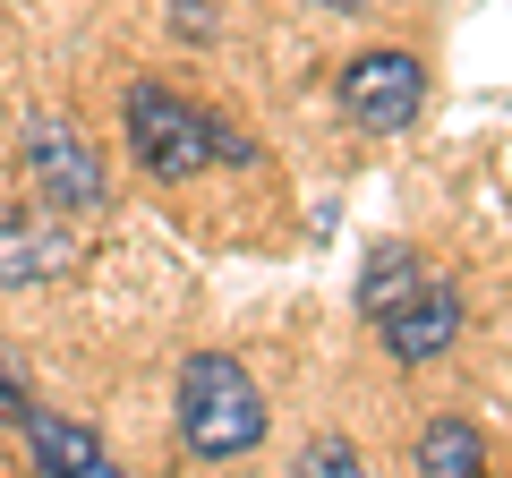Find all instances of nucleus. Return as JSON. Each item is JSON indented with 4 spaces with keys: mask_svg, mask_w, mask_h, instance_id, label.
Wrapping results in <instances>:
<instances>
[{
    "mask_svg": "<svg viewBox=\"0 0 512 478\" xmlns=\"http://www.w3.org/2000/svg\"><path fill=\"white\" fill-rule=\"evenodd\" d=\"M180 444L197 461H239L265 444V393L231 350H197L180 359Z\"/></svg>",
    "mask_w": 512,
    "mask_h": 478,
    "instance_id": "1",
    "label": "nucleus"
},
{
    "mask_svg": "<svg viewBox=\"0 0 512 478\" xmlns=\"http://www.w3.org/2000/svg\"><path fill=\"white\" fill-rule=\"evenodd\" d=\"M120 120H128V154H137L154 180H197V171L214 163V120H205L197 103H180L171 86H128Z\"/></svg>",
    "mask_w": 512,
    "mask_h": 478,
    "instance_id": "2",
    "label": "nucleus"
},
{
    "mask_svg": "<svg viewBox=\"0 0 512 478\" xmlns=\"http://www.w3.org/2000/svg\"><path fill=\"white\" fill-rule=\"evenodd\" d=\"M18 163H26V180H35V197L60 205V214H94V205H103V154H94L86 129L60 120V111H35V120H26Z\"/></svg>",
    "mask_w": 512,
    "mask_h": 478,
    "instance_id": "3",
    "label": "nucleus"
},
{
    "mask_svg": "<svg viewBox=\"0 0 512 478\" xmlns=\"http://www.w3.org/2000/svg\"><path fill=\"white\" fill-rule=\"evenodd\" d=\"M419 103H427V69L410 52H359L342 69V111H350V129H367V137H402L410 120H419Z\"/></svg>",
    "mask_w": 512,
    "mask_h": 478,
    "instance_id": "4",
    "label": "nucleus"
},
{
    "mask_svg": "<svg viewBox=\"0 0 512 478\" xmlns=\"http://www.w3.org/2000/svg\"><path fill=\"white\" fill-rule=\"evenodd\" d=\"M77 265V231L52 214H35V205H9L0 197V291H26V282H60Z\"/></svg>",
    "mask_w": 512,
    "mask_h": 478,
    "instance_id": "5",
    "label": "nucleus"
},
{
    "mask_svg": "<svg viewBox=\"0 0 512 478\" xmlns=\"http://www.w3.org/2000/svg\"><path fill=\"white\" fill-rule=\"evenodd\" d=\"M376 333H384V350H393L402 368H427V359H444V350L461 342V291L427 274V282H419V291H410L393 316H384Z\"/></svg>",
    "mask_w": 512,
    "mask_h": 478,
    "instance_id": "6",
    "label": "nucleus"
},
{
    "mask_svg": "<svg viewBox=\"0 0 512 478\" xmlns=\"http://www.w3.org/2000/svg\"><path fill=\"white\" fill-rule=\"evenodd\" d=\"M26 453H35V470H60V478H111V444L94 436L86 419H60V410H35L26 402Z\"/></svg>",
    "mask_w": 512,
    "mask_h": 478,
    "instance_id": "7",
    "label": "nucleus"
},
{
    "mask_svg": "<svg viewBox=\"0 0 512 478\" xmlns=\"http://www.w3.org/2000/svg\"><path fill=\"white\" fill-rule=\"evenodd\" d=\"M419 282H427V257H410V248H376V257H367V274H359V308H367V325H384V316L402 308Z\"/></svg>",
    "mask_w": 512,
    "mask_h": 478,
    "instance_id": "8",
    "label": "nucleus"
},
{
    "mask_svg": "<svg viewBox=\"0 0 512 478\" xmlns=\"http://www.w3.org/2000/svg\"><path fill=\"white\" fill-rule=\"evenodd\" d=\"M410 461H419L427 478H470V470H487V444H478V427L436 419V427L419 436V453H410Z\"/></svg>",
    "mask_w": 512,
    "mask_h": 478,
    "instance_id": "9",
    "label": "nucleus"
},
{
    "mask_svg": "<svg viewBox=\"0 0 512 478\" xmlns=\"http://www.w3.org/2000/svg\"><path fill=\"white\" fill-rule=\"evenodd\" d=\"M359 470V444L350 436H316L308 453H299V478H350Z\"/></svg>",
    "mask_w": 512,
    "mask_h": 478,
    "instance_id": "10",
    "label": "nucleus"
},
{
    "mask_svg": "<svg viewBox=\"0 0 512 478\" xmlns=\"http://www.w3.org/2000/svg\"><path fill=\"white\" fill-rule=\"evenodd\" d=\"M171 26H180L188 43H205L214 35V9H205V0H171Z\"/></svg>",
    "mask_w": 512,
    "mask_h": 478,
    "instance_id": "11",
    "label": "nucleus"
},
{
    "mask_svg": "<svg viewBox=\"0 0 512 478\" xmlns=\"http://www.w3.org/2000/svg\"><path fill=\"white\" fill-rule=\"evenodd\" d=\"M18 419H26V393L9 385V376H0V427H18Z\"/></svg>",
    "mask_w": 512,
    "mask_h": 478,
    "instance_id": "12",
    "label": "nucleus"
},
{
    "mask_svg": "<svg viewBox=\"0 0 512 478\" xmlns=\"http://www.w3.org/2000/svg\"><path fill=\"white\" fill-rule=\"evenodd\" d=\"M308 9H342V18H359V9H367V0H308Z\"/></svg>",
    "mask_w": 512,
    "mask_h": 478,
    "instance_id": "13",
    "label": "nucleus"
}]
</instances>
